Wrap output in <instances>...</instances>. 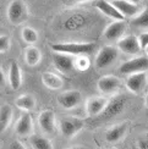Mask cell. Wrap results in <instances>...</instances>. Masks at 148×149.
<instances>
[{
	"label": "cell",
	"instance_id": "cell-36",
	"mask_svg": "<svg viewBox=\"0 0 148 149\" xmlns=\"http://www.w3.org/2000/svg\"><path fill=\"white\" fill-rule=\"evenodd\" d=\"M76 3H86V1H91V0H73Z\"/></svg>",
	"mask_w": 148,
	"mask_h": 149
},
{
	"label": "cell",
	"instance_id": "cell-14",
	"mask_svg": "<svg viewBox=\"0 0 148 149\" xmlns=\"http://www.w3.org/2000/svg\"><path fill=\"white\" fill-rule=\"evenodd\" d=\"M112 4L115 6V9L118 10L120 14L125 17H135L140 14V6L133 4L128 0H112Z\"/></svg>",
	"mask_w": 148,
	"mask_h": 149
},
{
	"label": "cell",
	"instance_id": "cell-11",
	"mask_svg": "<svg viewBox=\"0 0 148 149\" xmlns=\"http://www.w3.org/2000/svg\"><path fill=\"white\" fill-rule=\"evenodd\" d=\"M126 31V22L122 21H114L109 23L107 28L104 29V37L109 42H116L122 38Z\"/></svg>",
	"mask_w": 148,
	"mask_h": 149
},
{
	"label": "cell",
	"instance_id": "cell-38",
	"mask_svg": "<svg viewBox=\"0 0 148 149\" xmlns=\"http://www.w3.org/2000/svg\"><path fill=\"white\" fill-rule=\"evenodd\" d=\"M147 83H148V73H147Z\"/></svg>",
	"mask_w": 148,
	"mask_h": 149
},
{
	"label": "cell",
	"instance_id": "cell-4",
	"mask_svg": "<svg viewBox=\"0 0 148 149\" xmlns=\"http://www.w3.org/2000/svg\"><path fill=\"white\" fill-rule=\"evenodd\" d=\"M118 55H119L118 48H115L113 45L103 47L101 50L98 52V54L96 55L94 64L98 69H105V67L110 66L116 59H118Z\"/></svg>",
	"mask_w": 148,
	"mask_h": 149
},
{
	"label": "cell",
	"instance_id": "cell-5",
	"mask_svg": "<svg viewBox=\"0 0 148 149\" xmlns=\"http://www.w3.org/2000/svg\"><path fill=\"white\" fill-rule=\"evenodd\" d=\"M148 70V58L147 56H137L128 61H125L120 66L119 72L121 74H133L138 72H146Z\"/></svg>",
	"mask_w": 148,
	"mask_h": 149
},
{
	"label": "cell",
	"instance_id": "cell-7",
	"mask_svg": "<svg viewBox=\"0 0 148 149\" xmlns=\"http://www.w3.org/2000/svg\"><path fill=\"white\" fill-rule=\"evenodd\" d=\"M121 88V81L116 76H103L98 81V89L102 94L113 95Z\"/></svg>",
	"mask_w": 148,
	"mask_h": 149
},
{
	"label": "cell",
	"instance_id": "cell-24",
	"mask_svg": "<svg viewBox=\"0 0 148 149\" xmlns=\"http://www.w3.org/2000/svg\"><path fill=\"white\" fill-rule=\"evenodd\" d=\"M29 142L33 149H54L52 142L47 137L40 134H32L29 138Z\"/></svg>",
	"mask_w": 148,
	"mask_h": 149
},
{
	"label": "cell",
	"instance_id": "cell-21",
	"mask_svg": "<svg viewBox=\"0 0 148 149\" xmlns=\"http://www.w3.org/2000/svg\"><path fill=\"white\" fill-rule=\"evenodd\" d=\"M12 120V108L9 104L0 107V134H3L10 126Z\"/></svg>",
	"mask_w": 148,
	"mask_h": 149
},
{
	"label": "cell",
	"instance_id": "cell-35",
	"mask_svg": "<svg viewBox=\"0 0 148 149\" xmlns=\"http://www.w3.org/2000/svg\"><path fill=\"white\" fill-rule=\"evenodd\" d=\"M69 149H86V148L81 147V146H77V147H72V148H69Z\"/></svg>",
	"mask_w": 148,
	"mask_h": 149
},
{
	"label": "cell",
	"instance_id": "cell-29",
	"mask_svg": "<svg viewBox=\"0 0 148 149\" xmlns=\"http://www.w3.org/2000/svg\"><path fill=\"white\" fill-rule=\"evenodd\" d=\"M137 148L138 149H148V134H145L140 137L137 141Z\"/></svg>",
	"mask_w": 148,
	"mask_h": 149
},
{
	"label": "cell",
	"instance_id": "cell-17",
	"mask_svg": "<svg viewBox=\"0 0 148 149\" xmlns=\"http://www.w3.org/2000/svg\"><path fill=\"white\" fill-rule=\"evenodd\" d=\"M108 100L103 97H96V98H91L86 103V111H87L88 116L96 117L99 115L102 111L105 108Z\"/></svg>",
	"mask_w": 148,
	"mask_h": 149
},
{
	"label": "cell",
	"instance_id": "cell-27",
	"mask_svg": "<svg viewBox=\"0 0 148 149\" xmlns=\"http://www.w3.org/2000/svg\"><path fill=\"white\" fill-rule=\"evenodd\" d=\"M75 67H77L78 70H87L89 67V61L86 58V55H81L77 56V60L75 61Z\"/></svg>",
	"mask_w": 148,
	"mask_h": 149
},
{
	"label": "cell",
	"instance_id": "cell-31",
	"mask_svg": "<svg viewBox=\"0 0 148 149\" xmlns=\"http://www.w3.org/2000/svg\"><path fill=\"white\" fill-rule=\"evenodd\" d=\"M9 149H27L26 147H24L20 141H14L9 146Z\"/></svg>",
	"mask_w": 148,
	"mask_h": 149
},
{
	"label": "cell",
	"instance_id": "cell-22",
	"mask_svg": "<svg viewBox=\"0 0 148 149\" xmlns=\"http://www.w3.org/2000/svg\"><path fill=\"white\" fill-rule=\"evenodd\" d=\"M15 105L20 110L29 113V111H32L36 107V99L31 94H23V95H20L15 100Z\"/></svg>",
	"mask_w": 148,
	"mask_h": 149
},
{
	"label": "cell",
	"instance_id": "cell-37",
	"mask_svg": "<svg viewBox=\"0 0 148 149\" xmlns=\"http://www.w3.org/2000/svg\"><path fill=\"white\" fill-rule=\"evenodd\" d=\"M145 50H146V54H147V58H148V47L145 49Z\"/></svg>",
	"mask_w": 148,
	"mask_h": 149
},
{
	"label": "cell",
	"instance_id": "cell-19",
	"mask_svg": "<svg viewBox=\"0 0 148 149\" xmlns=\"http://www.w3.org/2000/svg\"><path fill=\"white\" fill-rule=\"evenodd\" d=\"M42 82L44 84L47 88L49 89H60L63 87L64 82H63V78L58 74H55L53 72H44L42 73Z\"/></svg>",
	"mask_w": 148,
	"mask_h": 149
},
{
	"label": "cell",
	"instance_id": "cell-32",
	"mask_svg": "<svg viewBox=\"0 0 148 149\" xmlns=\"http://www.w3.org/2000/svg\"><path fill=\"white\" fill-rule=\"evenodd\" d=\"M4 84H5V73L1 67H0V86H4Z\"/></svg>",
	"mask_w": 148,
	"mask_h": 149
},
{
	"label": "cell",
	"instance_id": "cell-1",
	"mask_svg": "<svg viewBox=\"0 0 148 149\" xmlns=\"http://www.w3.org/2000/svg\"><path fill=\"white\" fill-rule=\"evenodd\" d=\"M96 44L94 43H86V42H67V43H57V44L52 45L53 52L67 54L71 56H81V55L89 54L94 50Z\"/></svg>",
	"mask_w": 148,
	"mask_h": 149
},
{
	"label": "cell",
	"instance_id": "cell-30",
	"mask_svg": "<svg viewBox=\"0 0 148 149\" xmlns=\"http://www.w3.org/2000/svg\"><path fill=\"white\" fill-rule=\"evenodd\" d=\"M137 38H138V43H140L141 49H146L148 47V32L142 33L140 37H137Z\"/></svg>",
	"mask_w": 148,
	"mask_h": 149
},
{
	"label": "cell",
	"instance_id": "cell-18",
	"mask_svg": "<svg viewBox=\"0 0 148 149\" xmlns=\"http://www.w3.org/2000/svg\"><path fill=\"white\" fill-rule=\"evenodd\" d=\"M9 83L11 86V88L14 91L20 89V87L22 84V72L18 64L16 61L11 63L10 69H9Z\"/></svg>",
	"mask_w": 148,
	"mask_h": 149
},
{
	"label": "cell",
	"instance_id": "cell-28",
	"mask_svg": "<svg viewBox=\"0 0 148 149\" xmlns=\"http://www.w3.org/2000/svg\"><path fill=\"white\" fill-rule=\"evenodd\" d=\"M10 44H11V39L9 36L3 34L0 36V53H5L10 49Z\"/></svg>",
	"mask_w": 148,
	"mask_h": 149
},
{
	"label": "cell",
	"instance_id": "cell-20",
	"mask_svg": "<svg viewBox=\"0 0 148 149\" xmlns=\"http://www.w3.org/2000/svg\"><path fill=\"white\" fill-rule=\"evenodd\" d=\"M126 130H127L126 123H120V125H116V126L112 127L110 130H108V131H107L105 139L109 142V143H115V142H119L125 136Z\"/></svg>",
	"mask_w": 148,
	"mask_h": 149
},
{
	"label": "cell",
	"instance_id": "cell-33",
	"mask_svg": "<svg viewBox=\"0 0 148 149\" xmlns=\"http://www.w3.org/2000/svg\"><path fill=\"white\" fill-rule=\"evenodd\" d=\"M128 1H131V3H133V4H136V5H138L142 0H128Z\"/></svg>",
	"mask_w": 148,
	"mask_h": 149
},
{
	"label": "cell",
	"instance_id": "cell-12",
	"mask_svg": "<svg viewBox=\"0 0 148 149\" xmlns=\"http://www.w3.org/2000/svg\"><path fill=\"white\" fill-rule=\"evenodd\" d=\"M118 49L127 55H136L141 52L138 38L136 36H126L118 40Z\"/></svg>",
	"mask_w": 148,
	"mask_h": 149
},
{
	"label": "cell",
	"instance_id": "cell-8",
	"mask_svg": "<svg viewBox=\"0 0 148 149\" xmlns=\"http://www.w3.org/2000/svg\"><path fill=\"white\" fill-rule=\"evenodd\" d=\"M53 64L59 72L61 73H69L75 67V59L71 55L61 54L54 52L53 54Z\"/></svg>",
	"mask_w": 148,
	"mask_h": 149
},
{
	"label": "cell",
	"instance_id": "cell-15",
	"mask_svg": "<svg viewBox=\"0 0 148 149\" xmlns=\"http://www.w3.org/2000/svg\"><path fill=\"white\" fill-rule=\"evenodd\" d=\"M15 131L18 136H28L32 133L33 131V120L32 116L27 111H23L21 116L18 117V120L16 122Z\"/></svg>",
	"mask_w": 148,
	"mask_h": 149
},
{
	"label": "cell",
	"instance_id": "cell-6",
	"mask_svg": "<svg viewBox=\"0 0 148 149\" xmlns=\"http://www.w3.org/2000/svg\"><path fill=\"white\" fill-rule=\"evenodd\" d=\"M125 103H126V99L124 97H115V98H113L112 100H109L107 103L104 110L97 116L98 120H109V119H112V117L116 116L122 109H124Z\"/></svg>",
	"mask_w": 148,
	"mask_h": 149
},
{
	"label": "cell",
	"instance_id": "cell-34",
	"mask_svg": "<svg viewBox=\"0 0 148 149\" xmlns=\"http://www.w3.org/2000/svg\"><path fill=\"white\" fill-rule=\"evenodd\" d=\"M145 104H146V107H147V109H148V93L146 94V98H145Z\"/></svg>",
	"mask_w": 148,
	"mask_h": 149
},
{
	"label": "cell",
	"instance_id": "cell-10",
	"mask_svg": "<svg viewBox=\"0 0 148 149\" xmlns=\"http://www.w3.org/2000/svg\"><path fill=\"white\" fill-rule=\"evenodd\" d=\"M147 84V73L138 72L133 74H128L126 78V88L133 94H140L145 89Z\"/></svg>",
	"mask_w": 148,
	"mask_h": 149
},
{
	"label": "cell",
	"instance_id": "cell-13",
	"mask_svg": "<svg viewBox=\"0 0 148 149\" xmlns=\"http://www.w3.org/2000/svg\"><path fill=\"white\" fill-rule=\"evenodd\" d=\"M38 125L44 133L52 134L55 132L57 122H55V115L52 110H43L38 116Z\"/></svg>",
	"mask_w": 148,
	"mask_h": 149
},
{
	"label": "cell",
	"instance_id": "cell-9",
	"mask_svg": "<svg viewBox=\"0 0 148 149\" xmlns=\"http://www.w3.org/2000/svg\"><path fill=\"white\" fill-rule=\"evenodd\" d=\"M59 104L66 110H71L78 107L82 102V94L78 91H66L58 98Z\"/></svg>",
	"mask_w": 148,
	"mask_h": 149
},
{
	"label": "cell",
	"instance_id": "cell-16",
	"mask_svg": "<svg viewBox=\"0 0 148 149\" xmlns=\"http://www.w3.org/2000/svg\"><path fill=\"white\" fill-rule=\"evenodd\" d=\"M97 9L99 10L103 15H105L109 18H113L114 21H122L125 20L124 16H122L120 12L115 9V6L108 1V0H98L97 1Z\"/></svg>",
	"mask_w": 148,
	"mask_h": 149
},
{
	"label": "cell",
	"instance_id": "cell-2",
	"mask_svg": "<svg viewBox=\"0 0 148 149\" xmlns=\"http://www.w3.org/2000/svg\"><path fill=\"white\" fill-rule=\"evenodd\" d=\"M84 126V122L82 119L75 116H69L61 119L59 122V128L61 134L66 138H72L81 131Z\"/></svg>",
	"mask_w": 148,
	"mask_h": 149
},
{
	"label": "cell",
	"instance_id": "cell-25",
	"mask_svg": "<svg viewBox=\"0 0 148 149\" xmlns=\"http://www.w3.org/2000/svg\"><path fill=\"white\" fill-rule=\"evenodd\" d=\"M22 38L23 40L27 43L28 45H33L38 40V33L37 31L32 27H23L22 28Z\"/></svg>",
	"mask_w": 148,
	"mask_h": 149
},
{
	"label": "cell",
	"instance_id": "cell-23",
	"mask_svg": "<svg viewBox=\"0 0 148 149\" xmlns=\"http://www.w3.org/2000/svg\"><path fill=\"white\" fill-rule=\"evenodd\" d=\"M42 59L40 50L34 45H29L26 50H24V60L26 64L29 66H37L39 64V61Z\"/></svg>",
	"mask_w": 148,
	"mask_h": 149
},
{
	"label": "cell",
	"instance_id": "cell-3",
	"mask_svg": "<svg viewBox=\"0 0 148 149\" xmlns=\"http://www.w3.org/2000/svg\"><path fill=\"white\" fill-rule=\"evenodd\" d=\"M28 10L27 6L22 0H14L11 1L8 8V18L11 23L21 24L27 20Z\"/></svg>",
	"mask_w": 148,
	"mask_h": 149
},
{
	"label": "cell",
	"instance_id": "cell-26",
	"mask_svg": "<svg viewBox=\"0 0 148 149\" xmlns=\"http://www.w3.org/2000/svg\"><path fill=\"white\" fill-rule=\"evenodd\" d=\"M131 24L135 27H141V28L148 27V9H145L143 11H141L138 15L132 17Z\"/></svg>",
	"mask_w": 148,
	"mask_h": 149
}]
</instances>
